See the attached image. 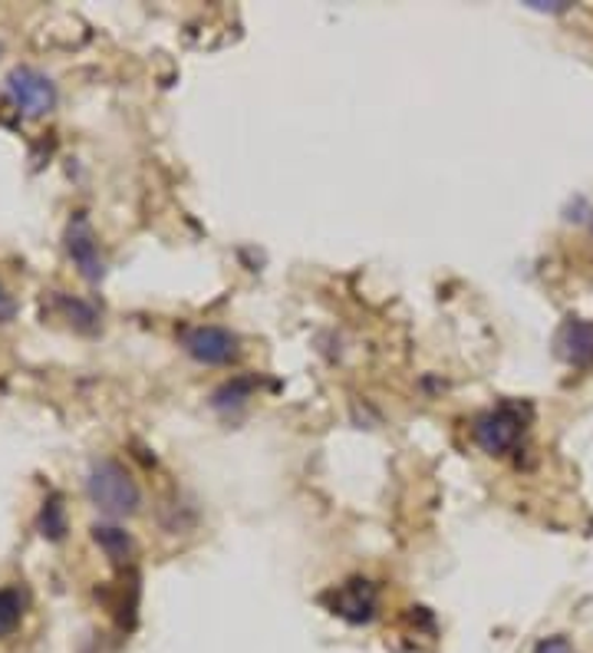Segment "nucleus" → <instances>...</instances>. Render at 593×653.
<instances>
[{"mask_svg":"<svg viewBox=\"0 0 593 653\" xmlns=\"http://www.w3.org/2000/svg\"><path fill=\"white\" fill-rule=\"evenodd\" d=\"M66 251H69V258L76 261L79 274H83L89 284H99V281H102L106 261H102V254H99L96 231H92V225H89L83 215H76V218L69 221V228H66Z\"/></svg>","mask_w":593,"mask_h":653,"instance_id":"nucleus-5","label":"nucleus"},{"mask_svg":"<svg viewBox=\"0 0 593 653\" xmlns=\"http://www.w3.org/2000/svg\"><path fill=\"white\" fill-rule=\"evenodd\" d=\"M558 357L571 367H591L593 363V324L591 320H564L554 337Z\"/></svg>","mask_w":593,"mask_h":653,"instance_id":"nucleus-7","label":"nucleus"},{"mask_svg":"<svg viewBox=\"0 0 593 653\" xmlns=\"http://www.w3.org/2000/svg\"><path fill=\"white\" fill-rule=\"evenodd\" d=\"M525 429H528V413L515 403H502L475 420L472 436L488 456H505L521 443Z\"/></svg>","mask_w":593,"mask_h":653,"instance_id":"nucleus-2","label":"nucleus"},{"mask_svg":"<svg viewBox=\"0 0 593 653\" xmlns=\"http://www.w3.org/2000/svg\"><path fill=\"white\" fill-rule=\"evenodd\" d=\"M10 102L23 112V116H43L56 106V86L50 76H43L33 66H13L3 79Z\"/></svg>","mask_w":593,"mask_h":653,"instance_id":"nucleus-3","label":"nucleus"},{"mask_svg":"<svg viewBox=\"0 0 593 653\" xmlns=\"http://www.w3.org/2000/svg\"><path fill=\"white\" fill-rule=\"evenodd\" d=\"M92 542L106 552L112 565H129L135 555V542L125 529L119 525H92Z\"/></svg>","mask_w":593,"mask_h":653,"instance_id":"nucleus-8","label":"nucleus"},{"mask_svg":"<svg viewBox=\"0 0 593 653\" xmlns=\"http://www.w3.org/2000/svg\"><path fill=\"white\" fill-rule=\"evenodd\" d=\"M86 492H89V502L109 519H129V515L139 512V502H142V492H139L135 479L125 472V466H119L112 459L92 462L89 479H86Z\"/></svg>","mask_w":593,"mask_h":653,"instance_id":"nucleus-1","label":"nucleus"},{"mask_svg":"<svg viewBox=\"0 0 593 653\" xmlns=\"http://www.w3.org/2000/svg\"><path fill=\"white\" fill-rule=\"evenodd\" d=\"M40 529H43V535H46L50 542H63V535H66V509H63L59 496H53V499L43 502Z\"/></svg>","mask_w":593,"mask_h":653,"instance_id":"nucleus-9","label":"nucleus"},{"mask_svg":"<svg viewBox=\"0 0 593 653\" xmlns=\"http://www.w3.org/2000/svg\"><path fill=\"white\" fill-rule=\"evenodd\" d=\"M248 393H251V380H234V383H224V387L215 393V400H211V403H215L218 410H228L231 403H234V406H241V403L248 400Z\"/></svg>","mask_w":593,"mask_h":653,"instance_id":"nucleus-11","label":"nucleus"},{"mask_svg":"<svg viewBox=\"0 0 593 653\" xmlns=\"http://www.w3.org/2000/svg\"><path fill=\"white\" fill-rule=\"evenodd\" d=\"M182 347L191 360H198L205 367H228L241 353L238 337L215 324H198V327L182 330Z\"/></svg>","mask_w":593,"mask_h":653,"instance_id":"nucleus-4","label":"nucleus"},{"mask_svg":"<svg viewBox=\"0 0 593 653\" xmlns=\"http://www.w3.org/2000/svg\"><path fill=\"white\" fill-rule=\"evenodd\" d=\"M535 653H578L571 647V641L568 638H548V641H541Z\"/></svg>","mask_w":593,"mask_h":653,"instance_id":"nucleus-12","label":"nucleus"},{"mask_svg":"<svg viewBox=\"0 0 593 653\" xmlns=\"http://www.w3.org/2000/svg\"><path fill=\"white\" fill-rule=\"evenodd\" d=\"M17 317V304H13V297L3 291V284H0V324H7V320H13Z\"/></svg>","mask_w":593,"mask_h":653,"instance_id":"nucleus-13","label":"nucleus"},{"mask_svg":"<svg viewBox=\"0 0 593 653\" xmlns=\"http://www.w3.org/2000/svg\"><path fill=\"white\" fill-rule=\"evenodd\" d=\"M23 618V595L17 588H0V638L13 634Z\"/></svg>","mask_w":593,"mask_h":653,"instance_id":"nucleus-10","label":"nucleus"},{"mask_svg":"<svg viewBox=\"0 0 593 653\" xmlns=\"http://www.w3.org/2000/svg\"><path fill=\"white\" fill-rule=\"evenodd\" d=\"M333 614L350 624H370L380 611V591L366 578H353L333 591Z\"/></svg>","mask_w":593,"mask_h":653,"instance_id":"nucleus-6","label":"nucleus"},{"mask_svg":"<svg viewBox=\"0 0 593 653\" xmlns=\"http://www.w3.org/2000/svg\"><path fill=\"white\" fill-rule=\"evenodd\" d=\"M531 7H535V10H548V13H564L571 3H545V0H531Z\"/></svg>","mask_w":593,"mask_h":653,"instance_id":"nucleus-14","label":"nucleus"}]
</instances>
